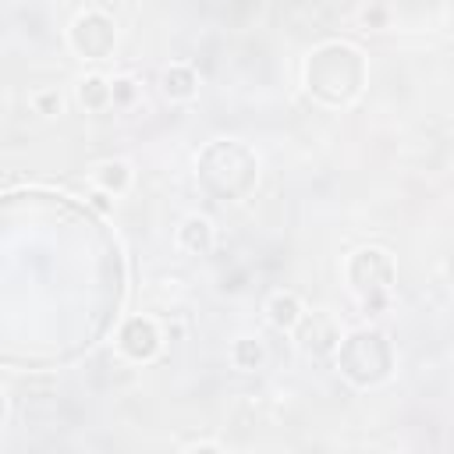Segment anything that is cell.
<instances>
[{"instance_id": "cell-1", "label": "cell", "mask_w": 454, "mask_h": 454, "mask_svg": "<svg viewBox=\"0 0 454 454\" xmlns=\"http://www.w3.org/2000/svg\"><path fill=\"white\" fill-rule=\"evenodd\" d=\"M362 71L365 64L358 50L344 43H330L309 57L305 82H309V92L319 96L323 103H348L362 89Z\"/></svg>"}, {"instance_id": "cell-2", "label": "cell", "mask_w": 454, "mask_h": 454, "mask_svg": "<svg viewBox=\"0 0 454 454\" xmlns=\"http://www.w3.org/2000/svg\"><path fill=\"white\" fill-rule=\"evenodd\" d=\"M337 362L351 383L372 387L390 376V344L380 330H358L337 348Z\"/></svg>"}, {"instance_id": "cell-3", "label": "cell", "mask_w": 454, "mask_h": 454, "mask_svg": "<svg viewBox=\"0 0 454 454\" xmlns=\"http://www.w3.org/2000/svg\"><path fill=\"white\" fill-rule=\"evenodd\" d=\"M348 277H351L355 291H362L365 301H369V298L383 294L394 284V259L383 248H362V252H355V259L348 266Z\"/></svg>"}, {"instance_id": "cell-4", "label": "cell", "mask_w": 454, "mask_h": 454, "mask_svg": "<svg viewBox=\"0 0 454 454\" xmlns=\"http://www.w3.org/2000/svg\"><path fill=\"white\" fill-rule=\"evenodd\" d=\"M117 43V32H114V21L106 14H82L71 28V46L85 57V60H103Z\"/></svg>"}, {"instance_id": "cell-5", "label": "cell", "mask_w": 454, "mask_h": 454, "mask_svg": "<svg viewBox=\"0 0 454 454\" xmlns=\"http://www.w3.org/2000/svg\"><path fill=\"white\" fill-rule=\"evenodd\" d=\"M121 351L128 355V358H135V362H149L156 351H160V333H156V326L149 323V319H142V316H135V319H128L124 326H121Z\"/></svg>"}, {"instance_id": "cell-6", "label": "cell", "mask_w": 454, "mask_h": 454, "mask_svg": "<svg viewBox=\"0 0 454 454\" xmlns=\"http://www.w3.org/2000/svg\"><path fill=\"white\" fill-rule=\"evenodd\" d=\"M177 241L192 255H206L213 248V227H209V220L206 216H188L184 227H181V234H177Z\"/></svg>"}, {"instance_id": "cell-7", "label": "cell", "mask_w": 454, "mask_h": 454, "mask_svg": "<svg viewBox=\"0 0 454 454\" xmlns=\"http://www.w3.org/2000/svg\"><path fill=\"white\" fill-rule=\"evenodd\" d=\"M270 323L277 330H294L301 323V301L294 294H273L270 298Z\"/></svg>"}, {"instance_id": "cell-8", "label": "cell", "mask_w": 454, "mask_h": 454, "mask_svg": "<svg viewBox=\"0 0 454 454\" xmlns=\"http://www.w3.org/2000/svg\"><path fill=\"white\" fill-rule=\"evenodd\" d=\"M163 92L170 99H192L195 96V71L192 67H170L163 74Z\"/></svg>"}, {"instance_id": "cell-9", "label": "cell", "mask_w": 454, "mask_h": 454, "mask_svg": "<svg viewBox=\"0 0 454 454\" xmlns=\"http://www.w3.org/2000/svg\"><path fill=\"white\" fill-rule=\"evenodd\" d=\"M78 96H82V103H85L89 110H99V106L110 103V82L99 78V74H92V78H85V82L78 85Z\"/></svg>"}, {"instance_id": "cell-10", "label": "cell", "mask_w": 454, "mask_h": 454, "mask_svg": "<svg viewBox=\"0 0 454 454\" xmlns=\"http://www.w3.org/2000/svg\"><path fill=\"white\" fill-rule=\"evenodd\" d=\"M128 177H131V174H128V167H124L121 160L96 167V181H99L103 192H124V188H128Z\"/></svg>"}, {"instance_id": "cell-11", "label": "cell", "mask_w": 454, "mask_h": 454, "mask_svg": "<svg viewBox=\"0 0 454 454\" xmlns=\"http://www.w3.org/2000/svg\"><path fill=\"white\" fill-rule=\"evenodd\" d=\"M234 358H238V365L259 362V344H255V340H238V344H234Z\"/></svg>"}, {"instance_id": "cell-12", "label": "cell", "mask_w": 454, "mask_h": 454, "mask_svg": "<svg viewBox=\"0 0 454 454\" xmlns=\"http://www.w3.org/2000/svg\"><path fill=\"white\" fill-rule=\"evenodd\" d=\"M39 106H43V114H57L60 110V96L46 92V96H39Z\"/></svg>"}, {"instance_id": "cell-13", "label": "cell", "mask_w": 454, "mask_h": 454, "mask_svg": "<svg viewBox=\"0 0 454 454\" xmlns=\"http://www.w3.org/2000/svg\"><path fill=\"white\" fill-rule=\"evenodd\" d=\"M4 411H7V404H4V394H0V422H4Z\"/></svg>"}]
</instances>
